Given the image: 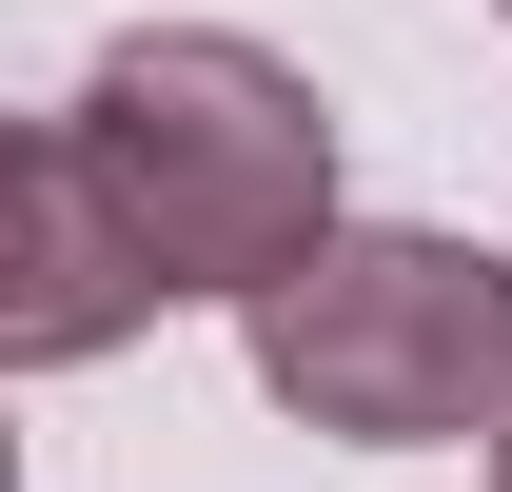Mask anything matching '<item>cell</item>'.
Returning a JSON list of instances; mask_svg holds the SVG:
<instances>
[{"label": "cell", "mask_w": 512, "mask_h": 492, "mask_svg": "<svg viewBox=\"0 0 512 492\" xmlns=\"http://www.w3.org/2000/svg\"><path fill=\"white\" fill-rule=\"evenodd\" d=\"M79 158H99V197L138 217V256H158V296H276V276H316L355 217H335V119L316 79L276 60V40H237V20H158V40H119V60L60 99Z\"/></svg>", "instance_id": "6da1fadb"}, {"label": "cell", "mask_w": 512, "mask_h": 492, "mask_svg": "<svg viewBox=\"0 0 512 492\" xmlns=\"http://www.w3.org/2000/svg\"><path fill=\"white\" fill-rule=\"evenodd\" d=\"M256 394L296 433H355V453H434V433H512V256L434 237V217H355L316 276H276L237 315Z\"/></svg>", "instance_id": "7a4b0ae2"}, {"label": "cell", "mask_w": 512, "mask_h": 492, "mask_svg": "<svg viewBox=\"0 0 512 492\" xmlns=\"http://www.w3.org/2000/svg\"><path fill=\"white\" fill-rule=\"evenodd\" d=\"M138 315H158L138 217L99 197L79 119H20V138H0V355H20V374H79V355H119Z\"/></svg>", "instance_id": "3957f363"}, {"label": "cell", "mask_w": 512, "mask_h": 492, "mask_svg": "<svg viewBox=\"0 0 512 492\" xmlns=\"http://www.w3.org/2000/svg\"><path fill=\"white\" fill-rule=\"evenodd\" d=\"M493 492H512V433H493Z\"/></svg>", "instance_id": "277c9868"}]
</instances>
